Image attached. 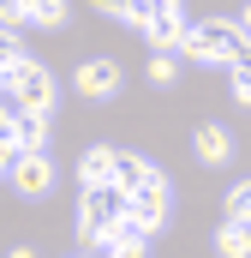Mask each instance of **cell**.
<instances>
[{
    "label": "cell",
    "instance_id": "cell-17",
    "mask_svg": "<svg viewBox=\"0 0 251 258\" xmlns=\"http://www.w3.org/2000/svg\"><path fill=\"white\" fill-rule=\"evenodd\" d=\"M227 222H245V228H251V180L227 186Z\"/></svg>",
    "mask_w": 251,
    "mask_h": 258
},
{
    "label": "cell",
    "instance_id": "cell-14",
    "mask_svg": "<svg viewBox=\"0 0 251 258\" xmlns=\"http://www.w3.org/2000/svg\"><path fill=\"white\" fill-rule=\"evenodd\" d=\"M215 252L221 258H251V228L245 222H221L215 228Z\"/></svg>",
    "mask_w": 251,
    "mask_h": 258
},
{
    "label": "cell",
    "instance_id": "cell-23",
    "mask_svg": "<svg viewBox=\"0 0 251 258\" xmlns=\"http://www.w3.org/2000/svg\"><path fill=\"white\" fill-rule=\"evenodd\" d=\"M144 6H162V0H144Z\"/></svg>",
    "mask_w": 251,
    "mask_h": 258
},
{
    "label": "cell",
    "instance_id": "cell-19",
    "mask_svg": "<svg viewBox=\"0 0 251 258\" xmlns=\"http://www.w3.org/2000/svg\"><path fill=\"white\" fill-rule=\"evenodd\" d=\"M174 78H180V60L156 48V60H150V84H174Z\"/></svg>",
    "mask_w": 251,
    "mask_h": 258
},
{
    "label": "cell",
    "instance_id": "cell-26",
    "mask_svg": "<svg viewBox=\"0 0 251 258\" xmlns=\"http://www.w3.org/2000/svg\"><path fill=\"white\" fill-rule=\"evenodd\" d=\"M0 78H6V72H0Z\"/></svg>",
    "mask_w": 251,
    "mask_h": 258
},
{
    "label": "cell",
    "instance_id": "cell-18",
    "mask_svg": "<svg viewBox=\"0 0 251 258\" xmlns=\"http://www.w3.org/2000/svg\"><path fill=\"white\" fill-rule=\"evenodd\" d=\"M18 60H24V42H18V36H12V30L0 24V72H12Z\"/></svg>",
    "mask_w": 251,
    "mask_h": 258
},
{
    "label": "cell",
    "instance_id": "cell-20",
    "mask_svg": "<svg viewBox=\"0 0 251 258\" xmlns=\"http://www.w3.org/2000/svg\"><path fill=\"white\" fill-rule=\"evenodd\" d=\"M227 72H233V96H239V102H251V54L239 66H227Z\"/></svg>",
    "mask_w": 251,
    "mask_h": 258
},
{
    "label": "cell",
    "instance_id": "cell-3",
    "mask_svg": "<svg viewBox=\"0 0 251 258\" xmlns=\"http://www.w3.org/2000/svg\"><path fill=\"white\" fill-rule=\"evenodd\" d=\"M0 90H6L18 108H36V114H48V108H54V96H60L54 72H48L42 60H30V54H24V60H18L6 78H0Z\"/></svg>",
    "mask_w": 251,
    "mask_h": 258
},
{
    "label": "cell",
    "instance_id": "cell-12",
    "mask_svg": "<svg viewBox=\"0 0 251 258\" xmlns=\"http://www.w3.org/2000/svg\"><path fill=\"white\" fill-rule=\"evenodd\" d=\"M150 234L144 228H132V222H120L114 234H108V258H150V246H144Z\"/></svg>",
    "mask_w": 251,
    "mask_h": 258
},
{
    "label": "cell",
    "instance_id": "cell-7",
    "mask_svg": "<svg viewBox=\"0 0 251 258\" xmlns=\"http://www.w3.org/2000/svg\"><path fill=\"white\" fill-rule=\"evenodd\" d=\"M0 24L6 30H18V24L54 30V24H66V0H0Z\"/></svg>",
    "mask_w": 251,
    "mask_h": 258
},
{
    "label": "cell",
    "instance_id": "cell-1",
    "mask_svg": "<svg viewBox=\"0 0 251 258\" xmlns=\"http://www.w3.org/2000/svg\"><path fill=\"white\" fill-rule=\"evenodd\" d=\"M186 48L191 60H203V66H239L251 54V36H245V24L239 18H203V24H191L186 30Z\"/></svg>",
    "mask_w": 251,
    "mask_h": 258
},
{
    "label": "cell",
    "instance_id": "cell-4",
    "mask_svg": "<svg viewBox=\"0 0 251 258\" xmlns=\"http://www.w3.org/2000/svg\"><path fill=\"white\" fill-rule=\"evenodd\" d=\"M168 210H174V192H168V174H156L150 186L126 192V222H132V228H144V234H156V228L168 222Z\"/></svg>",
    "mask_w": 251,
    "mask_h": 258
},
{
    "label": "cell",
    "instance_id": "cell-16",
    "mask_svg": "<svg viewBox=\"0 0 251 258\" xmlns=\"http://www.w3.org/2000/svg\"><path fill=\"white\" fill-rule=\"evenodd\" d=\"M96 12H108V18H120V24H138L144 30V18H150V6L144 0H90Z\"/></svg>",
    "mask_w": 251,
    "mask_h": 258
},
{
    "label": "cell",
    "instance_id": "cell-5",
    "mask_svg": "<svg viewBox=\"0 0 251 258\" xmlns=\"http://www.w3.org/2000/svg\"><path fill=\"white\" fill-rule=\"evenodd\" d=\"M6 180H12L18 198H48L54 192V156L48 150H18L12 168H6Z\"/></svg>",
    "mask_w": 251,
    "mask_h": 258
},
{
    "label": "cell",
    "instance_id": "cell-8",
    "mask_svg": "<svg viewBox=\"0 0 251 258\" xmlns=\"http://www.w3.org/2000/svg\"><path fill=\"white\" fill-rule=\"evenodd\" d=\"M72 84H78V96H84V102H108V96H120L126 78H120V60H84Z\"/></svg>",
    "mask_w": 251,
    "mask_h": 258
},
{
    "label": "cell",
    "instance_id": "cell-22",
    "mask_svg": "<svg viewBox=\"0 0 251 258\" xmlns=\"http://www.w3.org/2000/svg\"><path fill=\"white\" fill-rule=\"evenodd\" d=\"M12 258H30V252H24V246H18V252H12Z\"/></svg>",
    "mask_w": 251,
    "mask_h": 258
},
{
    "label": "cell",
    "instance_id": "cell-10",
    "mask_svg": "<svg viewBox=\"0 0 251 258\" xmlns=\"http://www.w3.org/2000/svg\"><path fill=\"white\" fill-rule=\"evenodd\" d=\"M191 144H197V162H209V168H221V162L233 156V138H227L221 126H197Z\"/></svg>",
    "mask_w": 251,
    "mask_h": 258
},
{
    "label": "cell",
    "instance_id": "cell-24",
    "mask_svg": "<svg viewBox=\"0 0 251 258\" xmlns=\"http://www.w3.org/2000/svg\"><path fill=\"white\" fill-rule=\"evenodd\" d=\"M0 174H6V156H0Z\"/></svg>",
    "mask_w": 251,
    "mask_h": 258
},
{
    "label": "cell",
    "instance_id": "cell-13",
    "mask_svg": "<svg viewBox=\"0 0 251 258\" xmlns=\"http://www.w3.org/2000/svg\"><path fill=\"white\" fill-rule=\"evenodd\" d=\"M18 150H48V114L18 108Z\"/></svg>",
    "mask_w": 251,
    "mask_h": 258
},
{
    "label": "cell",
    "instance_id": "cell-11",
    "mask_svg": "<svg viewBox=\"0 0 251 258\" xmlns=\"http://www.w3.org/2000/svg\"><path fill=\"white\" fill-rule=\"evenodd\" d=\"M78 180H84V186H96V180H114V150H108V144H90V150L78 156Z\"/></svg>",
    "mask_w": 251,
    "mask_h": 258
},
{
    "label": "cell",
    "instance_id": "cell-15",
    "mask_svg": "<svg viewBox=\"0 0 251 258\" xmlns=\"http://www.w3.org/2000/svg\"><path fill=\"white\" fill-rule=\"evenodd\" d=\"M0 156H6V168H12V156H18V102L0 90Z\"/></svg>",
    "mask_w": 251,
    "mask_h": 258
},
{
    "label": "cell",
    "instance_id": "cell-9",
    "mask_svg": "<svg viewBox=\"0 0 251 258\" xmlns=\"http://www.w3.org/2000/svg\"><path fill=\"white\" fill-rule=\"evenodd\" d=\"M156 174H162V168H156V162H144L138 150H114V186H120V192H138V186H150Z\"/></svg>",
    "mask_w": 251,
    "mask_h": 258
},
{
    "label": "cell",
    "instance_id": "cell-2",
    "mask_svg": "<svg viewBox=\"0 0 251 258\" xmlns=\"http://www.w3.org/2000/svg\"><path fill=\"white\" fill-rule=\"evenodd\" d=\"M126 222V192L114 180H96V186H84L78 198V240L84 246H108V234Z\"/></svg>",
    "mask_w": 251,
    "mask_h": 258
},
{
    "label": "cell",
    "instance_id": "cell-6",
    "mask_svg": "<svg viewBox=\"0 0 251 258\" xmlns=\"http://www.w3.org/2000/svg\"><path fill=\"white\" fill-rule=\"evenodd\" d=\"M186 12H180V0H162V6H150V18H144V36L162 48V54H174L180 42H186Z\"/></svg>",
    "mask_w": 251,
    "mask_h": 258
},
{
    "label": "cell",
    "instance_id": "cell-25",
    "mask_svg": "<svg viewBox=\"0 0 251 258\" xmlns=\"http://www.w3.org/2000/svg\"><path fill=\"white\" fill-rule=\"evenodd\" d=\"M72 258H90V252H72Z\"/></svg>",
    "mask_w": 251,
    "mask_h": 258
},
{
    "label": "cell",
    "instance_id": "cell-21",
    "mask_svg": "<svg viewBox=\"0 0 251 258\" xmlns=\"http://www.w3.org/2000/svg\"><path fill=\"white\" fill-rule=\"evenodd\" d=\"M239 24H245V36H251V6H245V12H239Z\"/></svg>",
    "mask_w": 251,
    "mask_h": 258
}]
</instances>
